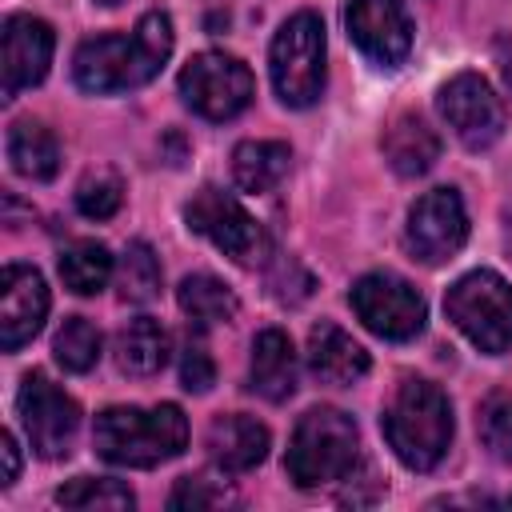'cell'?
Wrapping results in <instances>:
<instances>
[{"instance_id": "cell-1", "label": "cell", "mask_w": 512, "mask_h": 512, "mask_svg": "<svg viewBox=\"0 0 512 512\" xmlns=\"http://www.w3.org/2000/svg\"><path fill=\"white\" fill-rule=\"evenodd\" d=\"M172 56V20L164 12H144L132 36H92L72 56L76 88L104 96L148 84Z\"/></svg>"}, {"instance_id": "cell-2", "label": "cell", "mask_w": 512, "mask_h": 512, "mask_svg": "<svg viewBox=\"0 0 512 512\" xmlns=\"http://www.w3.org/2000/svg\"><path fill=\"white\" fill-rule=\"evenodd\" d=\"M96 456L116 468H156L188 448V416L176 404L104 408L92 424Z\"/></svg>"}, {"instance_id": "cell-3", "label": "cell", "mask_w": 512, "mask_h": 512, "mask_svg": "<svg viewBox=\"0 0 512 512\" xmlns=\"http://www.w3.org/2000/svg\"><path fill=\"white\" fill-rule=\"evenodd\" d=\"M384 440L396 452V460L412 472H428L444 460L452 440V404L448 396L420 376L400 380L388 412L380 416Z\"/></svg>"}, {"instance_id": "cell-4", "label": "cell", "mask_w": 512, "mask_h": 512, "mask_svg": "<svg viewBox=\"0 0 512 512\" xmlns=\"http://www.w3.org/2000/svg\"><path fill=\"white\" fill-rule=\"evenodd\" d=\"M360 460V432L352 416L340 408H312L296 420L288 440V480L296 488H320L332 480H348Z\"/></svg>"}, {"instance_id": "cell-5", "label": "cell", "mask_w": 512, "mask_h": 512, "mask_svg": "<svg viewBox=\"0 0 512 512\" xmlns=\"http://www.w3.org/2000/svg\"><path fill=\"white\" fill-rule=\"evenodd\" d=\"M448 320L488 356H500L512 348V284L492 272L476 268L460 276L444 296Z\"/></svg>"}, {"instance_id": "cell-6", "label": "cell", "mask_w": 512, "mask_h": 512, "mask_svg": "<svg viewBox=\"0 0 512 512\" xmlns=\"http://www.w3.org/2000/svg\"><path fill=\"white\" fill-rule=\"evenodd\" d=\"M272 88L288 108H308L324 92V20L316 12H296L280 24L268 52Z\"/></svg>"}, {"instance_id": "cell-7", "label": "cell", "mask_w": 512, "mask_h": 512, "mask_svg": "<svg viewBox=\"0 0 512 512\" xmlns=\"http://www.w3.org/2000/svg\"><path fill=\"white\" fill-rule=\"evenodd\" d=\"M256 80L244 60L228 52H196L180 72L184 104L204 120H232L252 104Z\"/></svg>"}, {"instance_id": "cell-8", "label": "cell", "mask_w": 512, "mask_h": 512, "mask_svg": "<svg viewBox=\"0 0 512 512\" xmlns=\"http://www.w3.org/2000/svg\"><path fill=\"white\" fill-rule=\"evenodd\" d=\"M348 300H352V312L360 316V324L368 332H376L380 340H412V336L424 332L428 304L396 272H368V276H360L352 284Z\"/></svg>"}, {"instance_id": "cell-9", "label": "cell", "mask_w": 512, "mask_h": 512, "mask_svg": "<svg viewBox=\"0 0 512 512\" xmlns=\"http://www.w3.org/2000/svg\"><path fill=\"white\" fill-rule=\"evenodd\" d=\"M16 412H20V424L36 456L44 460L68 456L76 428H80V408L68 392H60L44 372H28L16 392Z\"/></svg>"}, {"instance_id": "cell-10", "label": "cell", "mask_w": 512, "mask_h": 512, "mask_svg": "<svg viewBox=\"0 0 512 512\" xmlns=\"http://www.w3.org/2000/svg\"><path fill=\"white\" fill-rule=\"evenodd\" d=\"M440 116L448 120V128L456 132V140L472 152L480 148H492L500 136H504V124H508V112H504V100L492 92V84L476 72H460L452 76L440 96Z\"/></svg>"}, {"instance_id": "cell-11", "label": "cell", "mask_w": 512, "mask_h": 512, "mask_svg": "<svg viewBox=\"0 0 512 512\" xmlns=\"http://www.w3.org/2000/svg\"><path fill=\"white\" fill-rule=\"evenodd\" d=\"M468 240V212L456 188H432L424 192L404 228V244L420 264H444L452 260Z\"/></svg>"}, {"instance_id": "cell-12", "label": "cell", "mask_w": 512, "mask_h": 512, "mask_svg": "<svg viewBox=\"0 0 512 512\" xmlns=\"http://www.w3.org/2000/svg\"><path fill=\"white\" fill-rule=\"evenodd\" d=\"M344 24L352 44L376 68H400L412 48V20L400 0H348Z\"/></svg>"}, {"instance_id": "cell-13", "label": "cell", "mask_w": 512, "mask_h": 512, "mask_svg": "<svg viewBox=\"0 0 512 512\" xmlns=\"http://www.w3.org/2000/svg\"><path fill=\"white\" fill-rule=\"evenodd\" d=\"M184 220H188L192 232H200L204 240H212L224 256H232V260H240V264L252 260V252H256V244H260L256 220L244 212V204H240L236 196H228V192H220V188H200V192L188 200Z\"/></svg>"}, {"instance_id": "cell-14", "label": "cell", "mask_w": 512, "mask_h": 512, "mask_svg": "<svg viewBox=\"0 0 512 512\" xmlns=\"http://www.w3.org/2000/svg\"><path fill=\"white\" fill-rule=\"evenodd\" d=\"M52 24L40 16H8L4 20V100H16L24 88L40 84L52 64Z\"/></svg>"}, {"instance_id": "cell-15", "label": "cell", "mask_w": 512, "mask_h": 512, "mask_svg": "<svg viewBox=\"0 0 512 512\" xmlns=\"http://www.w3.org/2000/svg\"><path fill=\"white\" fill-rule=\"evenodd\" d=\"M48 316V288L44 276L28 264H8L0 276V344L4 352L24 348Z\"/></svg>"}, {"instance_id": "cell-16", "label": "cell", "mask_w": 512, "mask_h": 512, "mask_svg": "<svg viewBox=\"0 0 512 512\" xmlns=\"http://www.w3.org/2000/svg\"><path fill=\"white\" fill-rule=\"evenodd\" d=\"M268 428L244 412H228V416H216L208 424V456L220 472H248L256 468L264 456H268Z\"/></svg>"}, {"instance_id": "cell-17", "label": "cell", "mask_w": 512, "mask_h": 512, "mask_svg": "<svg viewBox=\"0 0 512 512\" xmlns=\"http://www.w3.org/2000/svg\"><path fill=\"white\" fill-rule=\"evenodd\" d=\"M308 368H312V376L320 384L344 388V384H356L368 372V352L340 324L320 320L308 332Z\"/></svg>"}, {"instance_id": "cell-18", "label": "cell", "mask_w": 512, "mask_h": 512, "mask_svg": "<svg viewBox=\"0 0 512 512\" xmlns=\"http://www.w3.org/2000/svg\"><path fill=\"white\" fill-rule=\"evenodd\" d=\"M248 388L272 404L288 400L296 392V348L288 332L264 328L252 340V364H248Z\"/></svg>"}, {"instance_id": "cell-19", "label": "cell", "mask_w": 512, "mask_h": 512, "mask_svg": "<svg viewBox=\"0 0 512 512\" xmlns=\"http://www.w3.org/2000/svg\"><path fill=\"white\" fill-rule=\"evenodd\" d=\"M384 160L396 176H424L436 160H440V136L436 128L416 116V112H400L388 128H384Z\"/></svg>"}, {"instance_id": "cell-20", "label": "cell", "mask_w": 512, "mask_h": 512, "mask_svg": "<svg viewBox=\"0 0 512 512\" xmlns=\"http://www.w3.org/2000/svg\"><path fill=\"white\" fill-rule=\"evenodd\" d=\"M288 160H292V152L280 140H244L232 152V180H236V188H244L252 196L272 192L284 180Z\"/></svg>"}, {"instance_id": "cell-21", "label": "cell", "mask_w": 512, "mask_h": 512, "mask_svg": "<svg viewBox=\"0 0 512 512\" xmlns=\"http://www.w3.org/2000/svg\"><path fill=\"white\" fill-rule=\"evenodd\" d=\"M8 160L28 180H52L60 168V144L40 120H16L8 128Z\"/></svg>"}, {"instance_id": "cell-22", "label": "cell", "mask_w": 512, "mask_h": 512, "mask_svg": "<svg viewBox=\"0 0 512 512\" xmlns=\"http://www.w3.org/2000/svg\"><path fill=\"white\" fill-rule=\"evenodd\" d=\"M116 364L128 376H156L168 364V332L152 316H136L116 336Z\"/></svg>"}, {"instance_id": "cell-23", "label": "cell", "mask_w": 512, "mask_h": 512, "mask_svg": "<svg viewBox=\"0 0 512 512\" xmlns=\"http://www.w3.org/2000/svg\"><path fill=\"white\" fill-rule=\"evenodd\" d=\"M176 300H180L184 316H188L192 324H200V328H212V324H224V320L236 316V296H232V288H228L224 280L208 276V272L184 276L180 288H176Z\"/></svg>"}, {"instance_id": "cell-24", "label": "cell", "mask_w": 512, "mask_h": 512, "mask_svg": "<svg viewBox=\"0 0 512 512\" xmlns=\"http://www.w3.org/2000/svg\"><path fill=\"white\" fill-rule=\"evenodd\" d=\"M60 280L76 296H92L112 280V252L100 240H76L60 252Z\"/></svg>"}, {"instance_id": "cell-25", "label": "cell", "mask_w": 512, "mask_h": 512, "mask_svg": "<svg viewBox=\"0 0 512 512\" xmlns=\"http://www.w3.org/2000/svg\"><path fill=\"white\" fill-rule=\"evenodd\" d=\"M116 284H120V296L128 304H148L160 292V260H156L152 244L132 240L124 248L120 268H116Z\"/></svg>"}, {"instance_id": "cell-26", "label": "cell", "mask_w": 512, "mask_h": 512, "mask_svg": "<svg viewBox=\"0 0 512 512\" xmlns=\"http://www.w3.org/2000/svg\"><path fill=\"white\" fill-rule=\"evenodd\" d=\"M476 432H480V444L492 452V460L512 464V392L496 388L484 396L480 416H476Z\"/></svg>"}, {"instance_id": "cell-27", "label": "cell", "mask_w": 512, "mask_h": 512, "mask_svg": "<svg viewBox=\"0 0 512 512\" xmlns=\"http://www.w3.org/2000/svg\"><path fill=\"white\" fill-rule=\"evenodd\" d=\"M52 352H56V360H60L68 372H88V368H96V360H100V332H96V324L84 320V316H68V320L60 324L56 340H52Z\"/></svg>"}, {"instance_id": "cell-28", "label": "cell", "mask_w": 512, "mask_h": 512, "mask_svg": "<svg viewBox=\"0 0 512 512\" xmlns=\"http://www.w3.org/2000/svg\"><path fill=\"white\" fill-rule=\"evenodd\" d=\"M56 504L64 508H132L136 496L128 484L108 480V476H76L56 492Z\"/></svg>"}, {"instance_id": "cell-29", "label": "cell", "mask_w": 512, "mask_h": 512, "mask_svg": "<svg viewBox=\"0 0 512 512\" xmlns=\"http://www.w3.org/2000/svg\"><path fill=\"white\" fill-rule=\"evenodd\" d=\"M120 200H124V180L112 172V168H96L88 172L80 184H76V208L88 216V220H108L120 212Z\"/></svg>"}, {"instance_id": "cell-30", "label": "cell", "mask_w": 512, "mask_h": 512, "mask_svg": "<svg viewBox=\"0 0 512 512\" xmlns=\"http://www.w3.org/2000/svg\"><path fill=\"white\" fill-rule=\"evenodd\" d=\"M232 492L224 488V480H208V476H180L172 496H168V508H220L228 504Z\"/></svg>"}, {"instance_id": "cell-31", "label": "cell", "mask_w": 512, "mask_h": 512, "mask_svg": "<svg viewBox=\"0 0 512 512\" xmlns=\"http://www.w3.org/2000/svg\"><path fill=\"white\" fill-rule=\"evenodd\" d=\"M180 384L188 392H208L216 384V364H212V356L200 340H188V348L180 356Z\"/></svg>"}, {"instance_id": "cell-32", "label": "cell", "mask_w": 512, "mask_h": 512, "mask_svg": "<svg viewBox=\"0 0 512 512\" xmlns=\"http://www.w3.org/2000/svg\"><path fill=\"white\" fill-rule=\"evenodd\" d=\"M0 452H4V480H0V484L8 488V484L20 476V452H16V436H12V432L0 436Z\"/></svg>"}, {"instance_id": "cell-33", "label": "cell", "mask_w": 512, "mask_h": 512, "mask_svg": "<svg viewBox=\"0 0 512 512\" xmlns=\"http://www.w3.org/2000/svg\"><path fill=\"white\" fill-rule=\"evenodd\" d=\"M496 60H500V72H504V80L512 88V40H500L496 44Z\"/></svg>"}, {"instance_id": "cell-34", "label": "cell", "mask_w": 512, "mask_h": 512, "mask_svg": "<svg viewBox=\"0 0 512 512\" xmlns=\"http://www.w3.org/2000/svg\"><path fill=\"white\" fill-rule=\"evenodd\" d=\"M96 4H104V8H112V4H120V0H96Z\"/></svg>"}]
</instances>
